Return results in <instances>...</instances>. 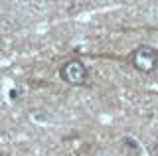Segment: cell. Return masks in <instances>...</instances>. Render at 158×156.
<instances>
[{"mask_svg": "<svg viewBox=\"0 0 158 156\" xmlns=\"http://www.w3.org/2000/svg\"><path fill=\"white\" fill-rule=\"evenodd\" d=\"M127 63L140 73H154L158 69V50L152 46H136L127 55Z\"/></svg>", "mask_w": 158, "mask_h": 156, "instance_id": "obj_1", "label": "cell"}, {"mask_svg": "<svg viewBox=\"0 0 158 156\" xmlns=\"http://www.w3.org/2000/svg\"><path fill=\"white\" fill-rule=\"evenodd\" d=\"M59 79L71 87H83L89 83V69L81 60L73 57V60H67L61 63V67H59Z\"/></svg>", "mask_w": 158, "mask_h": 156, "instance_id": "obj_2", "label": "cell"}, {"mask_svg": "<svg viewBox=\"0 0 158 156\" xmlns=\"http://www.w3.org/2000/svg\"><path fill=\"white\" fill-rule=\"evenodd\" d=\"M0 156H4V154H2V152H0Z\"/></svg>", "mask_w": 158, "mask_h": 156, "instance_id": "obj_3", "label": "cell"}]
</instances>
